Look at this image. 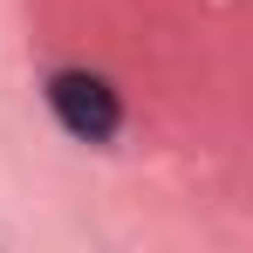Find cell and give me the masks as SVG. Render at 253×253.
<instances>
[{
  "label": "cell",
  "mask_w": 253,
  "mask_h": 253,
  "mask_svg": "<svg viewBox=\"0 0 253 253\" xmlns=\"http://www.w3.org/2000/svg\"><path fill=\"white\" fill-rule=\"evenodd\" d=\"M48 110L62 117L69 137H83V144H110L117 124H124L117 89L103 83L96 69H55V76H48Z\"/></svg>",
  "instance_id": "1"
}]
</instances>
